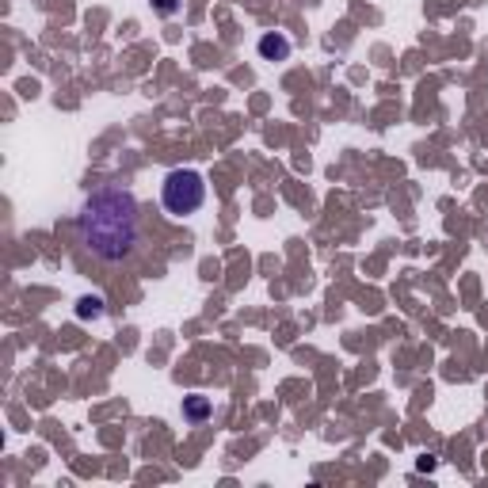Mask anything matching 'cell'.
I'll use <instances>...</instances> for the list:
<instances>
[{
  "label": "cell",
  "instance_id": "6da1fadb",
  "mask_svg": "<svg viewBox=\"0 0 488 488\" xmlns=\"http://www.w3.org/2000/svg\"><path fill=\"white\" fill-rule=\"evenodd\" d=\"M76 240L103 264H126L141 240L138 199L126 187H100L76 214Z\"/></svg>",
  "mask_w": 488,
  "mask_h": 488
},
{
  "label": "cell",
  "instance_id": "5b68a950",
  "mask_svg": "<svg viewBox=\"0 0 488 488\" xmlns=\"http://www.w3.org/2000/svg\"><path fill=\"white\" fill-rule=\"evenodd\" d=\"M76 317H81V321H96V317H103V301L100 298H81Z\"/></svg>",
  "mask_w": 488,
  "mask_h": 488
},
{
  "label": "cell",
  "instance_id": "3957f363",
  "mask_svg": "<svg viewBox=\"0 0 488 488\" xmlns=\"http://www.w3.org/2000/svg\"><path fill=\"white\" fill-rule=\"evenodd\" d=\"M290 50H294L290 39H286V34H279V31H271V34L259 39V58H264V61H286Z\"/></svg>",
  "mask_w": 488,
  "mask_h": 488
},
{
  "label": "cell",
  "instance_id": "277c9868",
  "mask_svg": "<svg viewBox=\"0 0 488 488\" xmlns=\"http://www.w3.org/2000/svg\"><path fill=\"white\" fill-rule=\"evenodd\" d=\"M183 416H187V420H206V416H210V401L206 397H187V401H183Z\"/></svg>",
  "mask_w": 488,
  "mask_h": 488
},
{
  "label": "cell",
  "instance_id": "8992f818",
  "mask_svg": "<svg viewBox=\"0 0 488 488\" xmlns=\"http://www.w3.org/2000/svg\"><path fill=\"white\" fill-rule=\"evenodd\" d=\"M157 8L160 12H176V0H157Z\"/></svg>",
  "mask_w": 488,
  "mask_h": 488
},
{
  "label": "cell",
  "instance_id": "7a4b0ae2",
  "mask_svg": "<svg viewBox=\"0 0 488 488\" xmlns=\"http://www.w3.org/2000/svg\"><path fill=\"white\" fill-rule=\"evenodd\" d=\"M160 202L172 218H187L206 202V180L195 168H176L165 176V187H160Z\"/></svg>",
  "mask_w": 488,
  "mask_h": 488
}]
</instances>
